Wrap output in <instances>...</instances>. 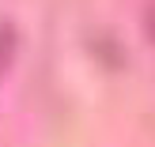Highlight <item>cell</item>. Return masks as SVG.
<instances>
[{"instance_id":"cell-1","label":"cell","mask_w":155,"mask_h":147,"mask_svg":"<svg viewBox=\"0 0 155 147\" xmlns=\"http://www.w3.org/2000/svg\"><path fill=\"white\" fill-rule=\"evenodd\" d=\"M12 49H15V34L12 30H0V75H4V68H8V57H12Z\"/></svg>"}]
</instances>
